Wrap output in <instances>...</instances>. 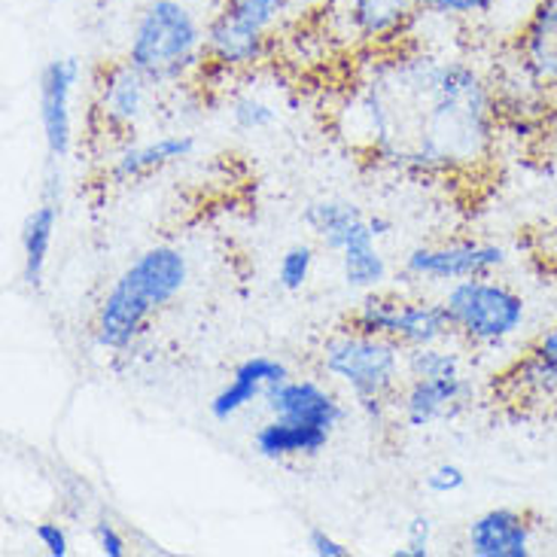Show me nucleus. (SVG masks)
I'll return each mask as SVG.
<instances>
[{
	"label": "nucleus",
	"mask_w": 557,
	"mask_h": 557,
	"mask_svg": "<svg viewBox=\"0 0 557 557\" xmlns=\"http://www.w3.org/2000/svg\"><path fill=\"white\" fill-rule=\"evenodd\" d=\"M499 91L479 64L414 46L375 49L342 107L369 162L414 177H475L499 140Z\"/></svg>",
	"instance_id": "f257e3e1"
},
{
	"label": "nucleus",
	"mask_w": 557,
	"mask_h": 557,
	"mask_svg": "<svg viewBox=\"0 0 557 557\" xmlns=\"http://www.w3.org/2000/svg\"><path fill=\"white\" fill-rule=\"evenodd\" d=\"M189 286V257L174 244L140 250L107 286L91 317V338L107 354H128L150 323Z\"/></svg>",
	"instance_id": "f03ea898"
},
{
	"label": "nucleus",
	"mask_w": 557,
	"mask_h": 557,
	"mask_svg": "<svg viewBox=\"0 0 557 557\" xmlns=\"http://www.w3.org/2000/svg\"><path fill=\"white\" fill-rule=\"evenodd\" d=\"M320 372L354 399L369 423L396 418V399L406 384V347L360 330L332 332L317 350Z\"/></svg>",
	"instance_id": "7ed1b4c3"
},
{
	"label": "nucleus",
	"mask_w": 557,
	"mask_h": 557,
	"mask_svg": "<svg viewBox=\"0 0 557 557\" xmlns=\"http://www.w3.org/2000/svg\"><path fill=\"white\" fill-rule=\"evenodd\" d=\"M125 59L159 89L183 86L208 67L205 28L183 0H150L137 13Z\"/></svg>",
	"instance_id": "20e7f679"
},
{
	"label": "nucleus",
	"mask_w": 557,
	"mask_h": 557,
	"mask_svg": "<svg viewBox=\"0 0 557 557\" xmlns=\"http://www.w3.org/2000/svg\"><path fill=\"white\" fill-rule=\"evenodd\" d=\"M454 338L469 350L497 354L530 330L528 296L497 274L457 281L442 293Z\"/></svg>",
	"instance_id": "39448f33"
},
{
	"label": "nucleus",
	"mask_w": 557,
	"mask_h": 557,
	"mask_svg": "<svg viewBox=\"0 0 557 557\" xmlns=\"http://www.w3.org/2000/svg\"><path fill=\"white\" fill-rule=\"evenodd\" d=\"M289 0H223L205 28L208 67L242 74L269 55V37Z\"/></svg>",
	"instance_id": "423d86ee"
},
{
	"label": "nucleus",
	"mask_w": 557,
	"mask_h": 557,
	"mask_svg": "<svg viewBox=\"0 0 557 557\" xmlns=\"http://www.w3.org/2000/svg\"><path fill=\"white\" fill-rule=\"evenodd\" d=\"M347 326L366 335L391 338L406 350L454 338L451 320L442 299L399 296V293H384V289L362 293V299L347 314Z\"/></svg>",
	"instance_id": "0eeeda50"
},
{
	"label": "nucleus",
	"mask_w": 557,
	"mask_h": 557,
	"mask_svg": "<svg viewBox=\"0 0 557 557\" xmlns=\"http://www.w3.org/2000/svg\"><path fill=\"white\" fill-rule=\"evenodd\" d=\"M509 253L494 242L457 238V242L418 244L403 259V274L414 284L451 286L467 277H484L506 269Z\"/></svg>",
	"instance_id": "6e6552de"
},
{
	"label": "nucleus",
	"mask_w": 557,
	"mask_h": 557,
	"mask_svg": "<svg viewBox=\"0 0 557 557\" xmlns=\"http://www.w3.org/2000/svg\"><path fill=\"white\" fill-rule=\"evenodd\" d=\"M159 86L137 71L128 59L110 61L95 79V120L107 135L128 137L150 116Z\"/></svg>",
	"instance_id": "1a4fd4ad"
},
{
	"label": "nucleus",
	"mask_w": 557,
	"mask_h": 557,
	"mask_svg": "<svg viewBox=\"0 0 557 557\" xmlns=\"http://www.w3.org/2000/svg\"><path fill=\"white\" fill-rule=\"evenodd\" d=\"M475 399L469 372L454 375H406L396 399V421L406 430H433L436 423L457 421Z\"/></svg>",
	"instance_id": "9d476101"
},
{
	"label": "nucleus",
	"mask_w": 557,
	"mask_h": 557,
	"mask_svg": "<svg viewBox=\"0 0 557 557\" xmlns=\"http://www.w3.org/2000/svg\"><path fill=\"white\" fill-rule=\"evenodd\" d=\"M79 61L74 55H59L46 61L37 79V104H40V132L46 156L64 162L74 152V91L79 86Z\"/></svg>",
	"instance_id": "9b49d317"
},
{
	"label": "nucleus",
	"mask_w": 557,
	"mask_h": 557,
	"mask_svg": "<svg viewBox=\"0 0 557 557\" xmlns=\"http://www.w3.org/2000/svg\"><path fill=\"white\" fill-rule=\"evenodd\" d=\"M265 414L281 418V421L305 423V426H317L326 433H338V426L345 423L347 408L342 396L332 391L330 384L317 381V377H286L265 396Z\"/></svg>",
	"instance_id": "f8f14e48"
},
{
	"label": "nucleus",
	"mask_w": 557,
	"mask_h": 557,
	"mask_svg": "<svg viewBox=\"0 0 557 557\" xmlns=\"http://www.w3.org/2000/svg\"><path fill=\"white\" fill-rule=\"evenodd\" d=\"M289 377V366L269 354H253L242 360L228 377L220 384V391L213 393L208 411L216 423H228L242 418L247 408L265 403V396Z\"/></svg>",
	"instance_id": "ddd939ff"
},
{
	"label": "nucleus",
	"mask_w": 557,
	"mask_h": 557,
	"mask_svg": "<svg viewBox=\"0 0 557 557\" xmlns=\"http://www.w3.org/2000/svg\"><path fill=\"white\" fill-rule=\"evenodd\" d=\"M518 74L543 95H557V0H540L515 37Z\"/></svg>",
	"instance_id": "4468645a"
},
{
	"label": "nucleus",
	"mask_w": 557,
	"mask_h": 557,
	"mask_svg": "<svg viewBox=\"0 0 557 557\" xmlns=\"http://www.w3.org/2000/svg\"><path fill=\"white\" fill-rule=\"evenodd\" d=\"M503 377V391L515 406L557 403V320L530 338L524 354Z\"/></svg>",
	"instance_id": "2eb2a0df"
},
{
	"label": "nucleus",
	"mask_w": 557,
	"mask_h": 557,
	"mask_svg": "<svg viewBox=\"0 0 557 557\" xmlns=\"http://www.w3.org/2000/svg\"><path fill=\"white\" fill-rule=\"evenodd\" d=\"M338 13L347 34L369 49L399 46L423 15L418 0H342Z\"/></svg>",
	"instance_id": "dca6fc26"
},
{
	"label": "nucleus",
	"mask_w": 557,
	"mask_h": 557,
	"mask_svg": "<svg viewBox=\"0 0 557 557\" xmlns=\"http://www.w3.org/2000/svg\"><path fill=\"white\" fill-rule=\"evenodd\" d=\"M198 150V137L189 132H168V135L150 137V140H125L120 150L113 152V162L107 168V177L125 186V183L147 181L152 174L174 168L193 159Z\"/></svg>",
	"instance_id": "f3484780"
},
{
	"label": "nucleus",
	"mask_w": 557,
	"mask_h": 557,
	"mask_svg": "<svg viewBox=\"0 0 557 557\" xmlns=\"http://www.w3.org/2000/svg\"><path fill=\"white\" fill-rule=\"evenodd\" d=\"M536 524L528 512L497 506L467 524V552L472 557H530Z\"/></svg>",
	"instance_id": "a211bd4d"
},
{
	"label": "nucleus",
	"mask_w": 557,
	"mask_h": 557,
	"mask_svg": "<svg viewBox=\"0 0 557 557\" xmlns=\"http://www.w3.org/2000/svg\"><path fill=\"white\" fill-rule=\"evenodd\" d=\"M301 223L314 232L317 242L330 253H338V257L362 242H377L369 226V216L362 213L357 201H347V198H317L311 205H305Z\"/></svg>",
	"instance_id": "6ab92c4d"
},
{
	"label": "nucleus",
	"mask_w": 557,
	"mask_h": 557,
	"mask_svg": "<svg viewBox=\"0 0 557 557\" xmlns=\"http://www.w3.org/2000/svg\"><path fill=\"white\" fill-rule=\"evenodd\" d=\"M332 433L305 426V423L281 421V418H265L253 430L250 445L253 454L269 460V463H296V460H314L330 448Z\"/></svg>",
	"instance_id": "aec40b11"
},
{
	"label": "nucleus",
	"mask_w": 557,
	"mask_h": 557,
	"mask_svg": "<svg viewBox=\"0 0 557 557\" xmlns=\"http://www.w3.org/2000/svg\"><path fill=\"white\" fill-rule=\"evenodd\" d=\"M61 220V201L55 198H40L37 208L22 223L18 232V250H22V284L40 293L46 281V269H49V253L55 244V232H59Z\"/></svg>",
	"instance_id": "412c9836"
},
{
	"label": "nucleus",
	"mask_w": 557,
	"mask_h": 557,
	"mask_svg": "<svg viewBox=\"0 0 557 557\" xmlns=\"http://www.w3.org/2000/svg\"><path fill=\"white\" fill-rule=\"evenodd\" d=\"M342 277L350 289L357 293H372V289H381V284L391 277V265H387V257L384 250L377 247V242H362L357 247L345 250L342 257Z\"/></svg>",
	"instance_id": "4be33fe9"
},
{
	"label": "nucleus",
	"mask_w": 557,
	"mask_h": 557,
	"mask_svg": "<svg viewBox=\"0 0 557 557\" xmlns=\"http://www.w3.org/2000/svg\"><path fill=\"white\" fill-rule=\"evenodd\" d=\"M454 372H467V360L460 347L438 342V345L406 350V375H454Z\"/></svg>",
	"instance_id": "5701e85b"
},
{
	"label": "nucleus",
	"mask_w": 557,
	"mask_h": 557,
	"mask_svg": "<svg viewBox=\"0 0 557 557\" xmlns=\"http://www.w3.org/2000/svg\"><path fill=\"white\" fill-rule=\"evenodd\" d=\"M317 253L311 244H293L286 247L281 259H277V269H274V284L281 286L284 293H301L311 274H314Z\"/></svg>",
	"instance_id": "b1692460"
},
{
	"label": "nucleus",
	"mask_w": 557,
	"mask_h": 557,
	"mask_svg": "<svg viewBox=\"0 0 557 557\" xmlns=\"http://www.w3.org/2000/svg\"><path fill=\"white\" fill-rule=\"evenodd\" d=\"M228 113H232V122H235V128L238 132H247V135H257V132H269L277 125L281 120V110L272 104V101H265L262 95H238L232 107H228Z\"/></svg>",
	"instance_id": "393cba45"
},
{
	"label": "nucleus",
	"mask_w": 557,
	"mask_h": 557,
	"mask_svg": "<svg viewBox=\"0 0 557 557\" xmlns=\"http://www.w3.org/2000/svg\"><path fill=\"white\" fill-rule=\"evenodd\" d=\"M433 536L436 524L430 515H411L406 524V543L393 548V557H430L433 555Z\"/></svg>",
	"instance_id": "a878e982"
},
{
	"label": "nucleus",
	"mask_w": 557,
	"mask_h": 557,
	"mask_svg": "<svg viewBox=\"0 0 557 557\" xmlns=\"http://www.w3.org/2000/svg\"><path fill=\"white\" fill-rule=\"evenodd\" d=\"M503 0H418L423 15H436V18H472L497 10Z\"/></svg>",
	"instance_id": "bb28decb"
},
{
	"label": "nucleus",
	"mask_w": 557,
	"mask_h": 557,
	"mask_svg": "<svg viewBox=\"0 0 557 557\" xmlns=\"http://www.w3.org/2000/svg\"><path fill=\"white\" fill-rule=\"evenodd\" d=\"M469 475L460 463H438L423 475V487L430 497H454L467 487Z\"/></svg>",
	"instance_id": "cd10ccee"
},
{
	"label": "nucleus",
	"mask_w": 557,
	"mask_h": 557,
	"mask_svg": "<svg viewBox=\"0 0 557 557\" xmlns=\"http://www.w3.org/2000/svg\"><path fill=\"white\" fill-rule=\"evenodd\" d=\"M34 540L49 557H67L71 555V533L61 521H37L34 524Z\"/></svg>",
	"instance_id": "c85d7f7f"
},
{
	"label": "nucleus",
	"mask_w": 557,
	"mask_h": 557,
	"mask_svg": "<svg viewBox=\"0 0 557 557\" xmlns=\"http://www.w3.org/2000/svg\"><path fill=\"white\" fill-rule=\"evenodd\" d=\"M91 536H95V545H98V552H101L104 557L128 555V540H125V533L116 528V521H113V518L101 515V518L95 521V528H91Z\"/></svg>",
	"instance_id": "c756f323"
},
{
	"label": "nucleus",
	"mask_w": 557,
	"mask_h": 557,
	"mask_svg": "<svg viewBox=\"0 0 557 557\" xmlns=\"http://www.w3.org/2000/svg\"><path fill=\"white\" fill-rule=\"evenodd\" d=\"M305 548L314 557H350V545L342 543L338 536H332L330 530L311 528L305 536Z\"/></svg>",
	"instance_id": "7c9ffc66"
},
{
	"label": "nucleus",
	"mask_w": 557,
	"mask_h": 557,
	"mask_svg": "<svg viewBox=\"0 0 557 557\" xmlns=\"http://www.w3.org/2000/svg\"><path fill=\"white\" fill-rule=\"evenodd\" d=\"M369 226L375 232L377 242H384V238H391L393 235V220L391 216H384V213H372V216H369Z\"/></svg>",
	"instance_id": "2f4dec72"
}]
</instances>
